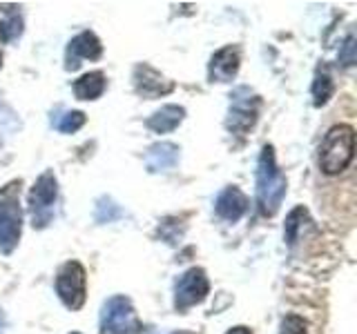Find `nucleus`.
<instances>
[{
	"label": "nucleus",
	"instance_id": "f257e3e1",
	"mask_svg": "<svg viewBox=\"0 0 357 334\" xmlns=\"http://www.w3.org/2000/svg\"><path fill=\"white\" fill-rule=\"evenodd\" d=\"M286 189L288 181L286 174L277 165L275 148L273 145H264L259 161H257V207H259L261 216L271 218L277 214L284 203Z\"/></svg>",
	"mask_w": 357,
	"mask_h": 334
},
{
	"label": "nucleus",
	"instance_id": "f03ea898",
	"mask_svg": "<svg viewBox=\"0 0 357 334\" xmlns=\"http://www.w3.org/2000/svg\"><path fill=\"white\" fill-rule=\"evenodd\" d=\"M355 159V129L351 125H333L324 134L317 163L321 174L337 176L349 170V165Z\"/></svg>",
	"mask_w": 357,
	"mask_h": 334
},
{
	"label": "nucleus",
	"instance_id": "7ed1b4c3",
	"mask_svg": "<svg viewBox=\"0 0 357 334\" xmlns=\"http://www.w3.org/2000/svg\"><path fill=\"white\" fill-rule=\"evenodd\" d=\"M20 178L7 183L0 189V250L11 254L16 250L22 232V209H20Z\"/></svg>",
	"mask_w": 357,
	"mask_h": 334
},
{
	"label": "nucleus",
	"instance_id": "20e7f679",
	"mask_svg": "<svg viewBox=\"0 0 357 334\" xmlns=\"http://www.w3.org/2000/svg\"><path fill=\"white\" fill-rule=\"evenodd\" d=\"M100 334H143V323L126 294L109 296L100 308Z\"/></svg>",
	"mask_w": 357,
	"mask_h": 334
},
{
	"label": "nucleus",
	"instance_id": "39448f33",
	"mask_svg": "<svg viewBox=\"0 0 357 334\" xmlns=\"http://www.w3.org/2000/svg\"><path fill=\"white\" fill-rule=\"evenodd\" d=\"M259 109H261V98L257 96L250 87H237L230 94V105H228V116H226V127L234 136L243 138L245 134L259 120Z\"/></svg>",
	"mask_w": 357,
	"mask_h": 334
},
{
	"label": "nucleus",
	"instance_id": "423d86ee",
	"mask_svg": "<svg viewBox=\"0 0 357 334\" xmlns=\"http://www.w3.org/2000/svg\"><path fill=\"white\" fill-rule=\"evenodd\" d=\"M59 200V181L54 172H43L29 189V214L36 230L47 228L54 221V207Z\"/></svg>",
	"mask_w": 357,
	"mask_h": 334
},
{
	"label": "nucleus",
	"instance_id": "0eeeda50",
	"mask_svg": "<svg viewBox=\"0 0 357 334\" xmlns=\"http://www.w3.org/2000/svg\"><path fill=\"white\" fill-rule=\"evenodd\" d=\"M56 294L67 310H81L87 299V272L83 263L67 261L56 272Z\"/></svg>",
	"mask_w": 357,
	"mask_h": 334
},
{
	"label": "nucleus",
	"instance_id": "6e6552de",
	"mask_svg": "<svg viewBox=\"0 0 357 334\" xmlns=\"http://www.w3.org/2000/svg\"><path fill=\"white\" fill-rule=\"evenodd\" d=\"M210 294V281L204 267H190L174 283V310L188 312L199 303H204Z\"/></svg>",
	"mask_w": 357,
	"mask_h": 334
},
{
	"label": "nucleus",
	"instance_id": "1a4fd4ad",
	"mask_svg": "<svg viewBox=\"0 0 357 334\" xmlns=\"http://www.w3.org/2000/svg\"><path fill=\"white\" fill-rule=\"evenodd\" d=\"M103 56V45L94 31H81L67 42L65 51V70L76 72L81 67V61H98Z\"/></svg>",
	"mask_w": 357,
	"mask_h": 334
},
{
	"label": "nucleus",
	"instance_id": "9d476101",
	"mask_svg": "<svg viewBox=\"0 0 357 334\" xmlns=\"http://www.w3.org/2000/svg\"><path fill=\"white\" fill-rule=\"evenodd\" d=\"M134 89H137V94L143 96V98H161V96H167L174 92V83L167 81V78L159 72L154 70L152 65L148 63H139L134 67Z\"/></svg>",
	"mask_w": 357,
	"mask_h": 334
},
{
	"label": "nucleus",
	"instance_id": "9b49d317",
	"mask_svg": "<svg viewBox=\"0 0 357 334\" xmlns=\"http://www.w3.org/2000/svg\"><path fill=\"white\" fill-rule=\"evenodd\" d=\"M241 67V49L237 45H226L219 51L212 54L208 65V78L210 83H230L239 74Z\"/></svg>",
	"mask_w": 357,
	"mask_h": 334
},
{
	"label": "nucleus",
	"instance_id": "f8f14e48",
	"mask_svg": "<svg viewBox=\"0 0 357 334\" xmlns=\"http://www.w3.org/2000/svg\"><path fill=\"white\" fill-rule=\"evenodd\" d=\"M250 200L245 196L237 185H228L221 189V194L215 200V212L217 216L228 221V223H237L245 212H248Z\"/></svg>",
	"mask_w": 357,
	"mask_h": 334
},
{
	"label": "nucleus",
	"instance_id": "ddd939ff",
	"mask_svg": "<svg viewBox=\"0 0 357 334\" xmlns=\"http://www.w3.org/2000/svg\"><path fill=\"white\" fill-rule=\"evenodd\" d=\"M178 145L174 143H154L152 148L145 152V165L150 172H170L178 163Z\"/></svg>",
	"mask_w": 357,
	"mask_h": 334
},
{
	"label": "nucleus",
	"instance_id": "4468645a",
	"mask_svg": "<svg viewBox=\"0 0 357 334\" xmlns=\"http://www.w3.org/2000/svg\"><path fill=\"white\" fill-rule=\"evenodd\" d=\"M183 118H185V109L181 105H163L145 120V125L154 134H170L181 125Z\"/></svg>",
	"mask_w": 357,
	"mask_h": 334
},
{
	"label": "nucleus",
	"instance_id": "2eb2a0df",
	"mask_svg": "<svg viewBox=\"0 0 357 334\" xmlns=\"http://www.w3.org/2000/svg\"><path fill=\"white\" fill-rule=\"evenodd\" d=\"M74 96L78 100H96L105 94L107 89V76L103 72H87L78 81H74Z\"/></svg>",
	"mask_w": 357,
	"mask_h": 334
},
{
	"label": "nucleus",
	"instance_id": "dca6fc26",
	"mask_svg": "<svg viewBox=\"0 0 357 334\" xmlns=\"http://www.w3.org/2000/svg\"><path fill=\"white\" fill-rule=\"evenodd\" d=\"M308 223H310L308 209L304 205H297L286 216V223H284V241L288 245H295L301 239V232H304V228L308 225Z\"/></svg>",
	"mask_w": 357,
	"mask_h": 334
},
{
	"label": "nucleus",
	"instance_id": "f3484780",
	"mask_svg": "<svg viewBox=\"0 0 357 334\" xmlns=\"http://www.w3.org/2000/svg\"><path fill=\"white\" fill-rule=\"evenodd\" d=\"M22 33V18L18 7H3L0 9V40L11 42L20 38Z\"/></svg>",
	"mask_w": 357,
	"mask_h": 334
},
{
	"label": "nucleus",
	"instance_id": "a211bd4d",
	"mask_svg": "<svg viewBox=\"0 0 357 334\" xmlns=\"http://www.w3.org/2000/svg\"><path fill=\"white\" fill-rule=\"evenodd\" d=\"M312 103H315V107H321L326 105L328 100L333 98V92H335V85H333V78L326 74V72H319L315 76V81H312Z\"/></svg>",
	"mask_w": 357,
	"mask_h": 334
},
{
	"label": "nucleus",
	"instance_id": "6ab92c4d",
	"mask_svg": "<svg viewBox=\"0 0 357 334\" xmlns=\"http://www.w3.org/2000/svg\"><path fill=\"white\" fill-rule=\"evenodd\" d=\"M85 120H87V116L83 114V111L72 109V111H65V114L54 122V127L63 134H74L85 125Z\"/></svg>",
	"mask_w": 357,
	"mask_h": 334
},
{
	"label": "nucleus",
	"instance_id": "aec40b11",
	"mask_svg": "<svg viewBox=\"0 0 357 334\" xmlns=\"http://www.w3.org/2000/svg\"><path fill=\"white\" fill-rule=\"evenodd\" d=\"M119 216H121V209H119V205H116L112 198L103 196V198H98V200H96L94 218H96L98 223H112V221H116Z\"/></svg>",
	"mask_w": 357,
	"mask_h": 334
},
{
	"label": "nucleus",
	"instance_id": "412c9836",
	"mask_svg": "<svg viewBox=\"0 0 357 334\" xmlns=\"http://www.w3.org/2000/svg\"><path fill=\"white\" fill-rule=\"evenodd\" d=\"M279 334H308V326L306 321L299 315H286L282 319V328H279Z\"/></svg>",
	"mask_w": 357,
	"mask_h": 334
},
{
	"label": "nucleus",
	"instance_id": "4be33fe9",
	"mask_svg": "<svg viewBox=\"0 0 357 334\" xmlns=\"http://www.w3.org/2000/svg\"><path fill=\"white\" fill-rule=\"evenodd\" d=\"M340 61L344 67H351L355 63V36L349 33V38L344 40V47H342V54H340Z\"/></svg>",
	"mask_w": 357,
	"mask_h": 334
},
{
	"label": "nucleus",
	"instance_id": "5701e85b",
	"mask_svg": "<svg viewBox=\"0 0 357 334\" xmlns=\"http://www.w3.org/2000/svg\"><path fill=\"white\" fill-rule=\"evenodd\" d=\"M226 334H252V330H250V328H245V326H234V328H230Z\"/></svg>",
	"mask_w": 357,
	"mask_h": 334
},
{
	"label": "nucleus",
	"instance_id": "b1692460",
	"mask_svg": "<svg viewBox=\"0 0 357 334\" xmlns=\"http://www.w3.org/2000/svg\"><path fill=\"white\" fill-rule=\"evenodd\" d=\"M5 328H7V321H5V312L0 308V334H5Z\"/></svg>",
	"mask_w": 357,
	"mask_h": 334
},
{
	"label": "nucleus",
	"instance_id": "393cba45",
	"mask_svg": "<svg viewBox=\"0 0 357 334\" xmlns=\"http://www.w3.org/2000/svg\"><path fill=\"white\" fill-rule=\"evenodd\" d=\"M172 334H195V332H188V330H178V332H172Z\"/></svg>",
	"mask_w": 357,
	"mask_h": 334
},
{
	"label": "nucleus",
	"instance_id": "a878e982",
	"mask_svg": "<svg viewBox=\"0 0 357 334\" xmlns=\"http://www.w3.org/2000/svg\"><path fill=\"white\" fill-rule=\"evenodd\" d=\"M72 334H81V332H72Z\"/></svg>",
	"mask_w": 357,
	"mask_h": 334
}]
</instances>
